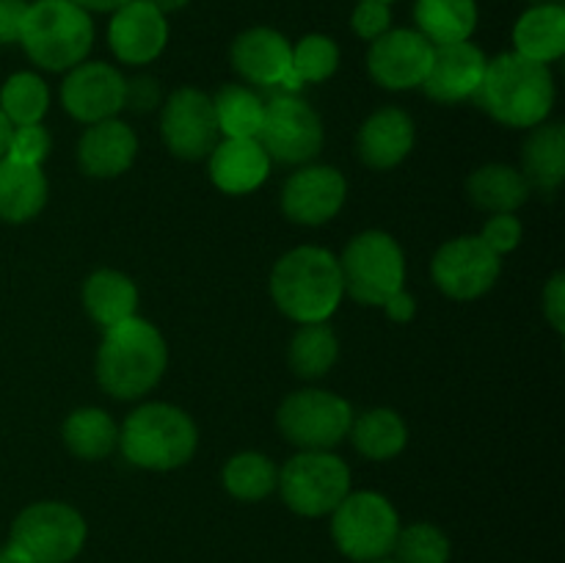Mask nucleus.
<instances>
[{
	"instance_id": "1",
	"label": "nucleus",
	"mask_w": 565,
	"mask_h": 563,
	"mask_svg": "<svg viewBox=\"0 0 565 563\" xmlns=\"http://www.w3.org/2000/svg\"><path fill=\"white\" fill-rule=\"evenodd\" d=\"M169 346L152 320L130 318L103 329L97 348V381L116 401H138L160 384Z\"/></svg>"
},
{
	"instance_id": "2",
	"label": "nucleus",
	"mask_w": 565,
	"mask_h": 563,
	"mask_svg": "<svg viewBox=\"0 0 565 563\" xmlns=\"http://www.w3.org/2000/svg\"><path fill=\"white\" fill-rule=\"evenodd\" d=\"M340 259L323 246H296L270 270V298L296 323H323L342 304Z\"/></svg>"
},
{
	"instance_id": "3",
	"label": "nucleus",
	"mask_w": 565,
	"mask_h": 563,
	"mask_svg": "<svg viewBox=\"0 0 565 563\" xmlns=\"http://www.w3.org/2000/svg\"><path fill=\"white\" fill-rule=\"evenodd\" d=\"M475 103L505 127H535L550 119L555 105V77L546 64L500 53L486 64Z\"/></svg>"
},
{
	"instance_id": "4",
	"label": "nucleus",
	"mask_w": 565,
	"mask_h": 563,
	"mask_svg": "<svg viewBox=\"0 0 565 563\" xmlns=\"http://www.w3.org/2000/svg\"><path fill=\"white\" fill-rule=\"evenodd\" d=\"M119 447L132 467L169 472L191 461L199 447V431L185 408L152 401L127 414L119 428Z\"/></svg>"
},
{
	"instance_id": "5",
	"label": "nucleus",
	"mask_w": 565,
	"mask_h": 563,
	"mask_svg": "<svg viewBox=\"0 0 565 563\" xmlns=\"http://www.w3.org/2000/svg\"><path fill=\"white\" fill-rule=\"evenodd\" d=\"M20 44L39 70L70 72L92 53L94 20L75 0H31Z\"/></svg>"
},
{
	"instance_id": "6",
	"label": "nucleus",
	"mask_w": 565,
	"mask_h": 563,
	"mask_svg": "<svg viewBox=\"0 0 565 563\" xmlns=\"http://www.w3.org/2000/svg\"><path fill=\"white\" fill-rule=\"evenodd\" d=\"M340 259L342 287L364 307H384L386 298L403 290L406 257L390 232L367 230L351 237Z\"/></svg>"
},
{
	"instance_id": "7",
	"label": "nucleus",
	"mask_w": 565,
	"mask_h": 563,
	"mask_svg": "<svg viewBox=\"0 0 565 563\" xmlns=\"http://www.w3.org/2000/svg\"><path fill=\"white\" fill-rule=\"evenodd\" d=\"M401 533V517L390 497L379 491H351L331 511V539L337 550L356 563L390 557Z\"/></svg>"
},
{
	"instance_id": "8",
	"label": "nucleus",
	"mask_w": 565,
	"mask_h": 563,
	"mask_svg": "<svg viewBox=\"0 0 565 563\" xmlns=\"http://www.w3.org/2000/svg\"><path fill=\"white\" fill-rule=\"evenodd\" d=\"M276 489L298 517H329L351 495V469L331 450H301L279 469Z\"/></svg>"
},
{
	"instance_id": "9",
	"label": "nucleus",
	"mask_w": 565,
	"mask_h": 563,
	"mask_svg": "<svg viewBox=\"0 0 565 563\" xmlns=\"http://www.w3.org/2000/svg\"><path fill=\"white\" fill-rule=\"evenodd\" d=\"M86 519L70 502L42 500L22 508L11 522V539L33 563H72L86 546Z\"/></svg>"
},
{
	"instance_id": "10",
	"label": "nucleus",
	"mask_w": 565,
	"mask_h": 563,
	"mask_svg": "<svg viewBox=\"0 0 565 563\" xmlns=\"http://www.w3.org/2000/svg\"><path fill=\"white\" fill-rule=\"evenodd\" d=\"M353 408L345 397L329 390H298L279 403L276 425L290 445L301 450H331L348 436Z\"/></svg>"
},
{
	"instance_id": "11",
	"label": "nucleus",
	"mask_w": 565,
	"mask_h": 563,
	"mask_svg": "<svg viewBox=\"0 0 565 563\" xmlns=\"http://www.w3.org/2000/svg\"><path fill=\"white\" fill-rule=\"evenodd\" d=\"M257 141L276 163L303 166L318 158V152L323 149V121L303 97L290 92H274V97L265 99V116Z\"/></svg>"
},
{
	"instance_id": "12",
	"label": "nucleus",
	"mask_w": 565,
	"mask_h": 563,
	"mask_svg": "<svg viewBox=\"0 0 565 563\" xmlns=\"http://www.w3.org/2000/svg\"><path fill=\"white\" fill-rule=\"evenodd\" d=\"M502 257H497L478 235H461L441 243L430 259V276L447 298L475 301L497 285Z\"/></svg>"
},
{
	"instance_id": "13",
	"label": "nucleus",
	"mask_w": 565,
	"mask_h": 563,
	"mask_svg": "<svg viewBox=\"0 0 565 563\" xmlns=\"http://www.w3.org/2000/svg\"><path fill=\"white\" fill-rule=\"evenodd\" d=\"M160 138L171 155L182 160L207 158L221 141L213 97L202 88L182 86L169 94L160 110Z\"/></svg>"
},
{
	"instance_id": "14",
	"label": "nucleus",
	"mask_w": 565,
	"mask_h": 563,
	"mask_svg": "<svg viewBox=\"0 0 565 563\" xmlns=\"http://www.w3.org/2000/svg\"><path fill=\"white\" fill-rule=\"evenodd\" d=\"M434 61V44L417 28H390L370 42L367 72L381 88L406 92L423 86Z\"/></svg>"
},
{
	"instance_id": "15",
	"label": "nucleus",
	"mask_w": 565,
	"mask_h": 563,
	"mask_svg": "<svg viewBox=\"0 0 565 563\" xmlns=\"http://www.w3.org/2000/svg\"><path fill=\"white\" fill-rule=\"evenodd\" d=\"M348 182L340 169L326 163L301 166L281 188V213L301 226L329 224L342 210Z\"/></svg>"
},
{
	"instance_id": "16",
	"label": "nucleus",
	"mask_w": 565,
	"mask_h": 563,
	"mask_svg": "<svg viewBox=\"0 0 565 563\" xmlns=\"http://www.w3.org/2000/svg\"><path fill=\"white\" fill-rule=\"evenodd\" d=\"M61 105L83 125L114 119L125 108V75L105 61H81L61 83Z\"/></svg>"
},
{
	"instance_id": "17",
	"label": "nucleus",
	"mask_w": 565,
	"mask_h": 563,
	"mask_svg": "<svg viewBox=\"0 0 565 563\" xmlns=\"http://www.w3.org/2000/svg\"><path fill=\"white\" fill-rule=\"evenodd\" d=\"M108 44L121 64H152L169 44V17L147 0H130L110 14Z\"/></svg>"
},
{
	"instance_id": "18",
	"label": "nucleus",
	"mask_w": 565,
	"mask_h": 563,
	"mask_svg": "<svg viewBox=\"0 0 565 563\" xmlns=\"http://www.w3.org/2000/svg\"><path fill=\"white\" fill-rule=\"evenodd\" d=\"M230 61L243 81L274 92L292 70V44L276 28L254 25L237 33L230 47Z\"/></svg>"
},
{
	"instance_id": "19",
	"label": "nucleus",
	"mask_w": 565,
	"mask_h": 563,
	"mask_svg": "<svg viewBox=\"0 0 565 563\" xmlns=\"http://www.w3.org/2000/svg\"><path fill=\"white\" fill-rule=\"evenodd\" d=\"M486 64L489 59L475 42L439 44L434 47V61H430V70L419 88L436 103L458 105L478 94Z\"/></svg>"
},
{
	"instance_id": "20",
	"label": "nucleus",
	"mask_w": 565,
	"mask_h": 563,
	"mask_svg": "<svg viewBox=\"0 0 565 563\" xmlns=\"http://www.w3.org/2000/svg\"><path fill=\"white\" fill-rule=\"evenodd\" d=\"M414 141H417V127L406 110L379 108L359 127L356 152L370 169L390 171L412 155Z\"/></svg>"
},
{
	"instance_id": "21",
	"label": "nucleus",
	"mask_w": 565,
	"mask_h": 563,
	"mask_svg": "<svg viewBox=\"0 0 565 563\" xmlns=\"http://www.w3.org/2000/svg\"><path fill=\"white\" fill-rule=\"evenodd\" d=\"M136 155V132L116 116L88 125L77 141V163L88 177H97V180H114L130 171Z\"/></svg>"
},
{
	"instance_id": "22",
	"label": "nucleus",
	"mask_w": 565,
	"mask_h": 563,
	"mask_svg": "<svg viewBox=\"0 0 565 563\" xmlns=\"http://www.w3.org/2000/svg\"><path fill=\"white\" fill-rule=\"evenodd\" d=\"M207 158L213 185L218 191L232 193V196L257 191L268 180L270 163H274L257 138H224V141L215 144Z\"/></svg>"
},
{
	"instance_id": "23",
	"label": "nucleus",
	"mask_w": 565,
	"mask_h": 563,
	"mask_svg": "<svg viewBox=\"0 0 565 563\" xmlns=\"http://www.w3.org/2000/svg\"><path fill=\"white\" fill-rule=\"evenodd\" d=\"M513 53L546 64L565 53V6H530L513 22Z\"/></svg>"
},
{
	"instance_id": "24",
	"label": "nucleus",
	"mask_w": 565,
	"mask_h": 563,
	"mask_svg": "<svg viewBox=\"0 0 565 563\" xmlns=\"http://www.w3.org/2000/svg\"><path fill=\"white\" fill-rule=\"evenodd\" d=\"M47 204V177L42 166L0 158V221L25 224Z\"/></svg>"
},
{
	"instance_id": "25",
	"label": "nucleus",
	"mask_w": 565,
	"mask_h": 563,
	"mask_svg": "<svg viewBox=\"0 0 565 563\" xmlns=\"http://www.w3.org/2000/svg\"><path fill=\"white\" fill-rule=\"evenodd\" d=\"M83 307L88 318L99 329L121 323V320L136 318L138 309V287L127 274L114 268H99L83 282Z\"/></svg>"
},
{
	"instance_id": "26",
	"label": "nucleus",
	"mask_w": 565,
	"mask_h": 563,
	"mask_svg": "<svg viewBox=\"0 0 565 563\" xmlns=\"http://www.w3.org/2000/svg\"><path fill=\"white\" fill-rule=\"evenodd\" d=\"M522 174L530 188L555 193L565 180V127L561 121H541L530 127L522 147Z\"/></svg>"
},
{
	"instance_id": "27",
	"label": "nucleus",
	"mask_w": 565,
	"mask_h": 563,
	"mask_svg": "<svg viewBox=\"0 0 565 563\" xmlns=\"http://www.w3.org/2000/svg\"><path fill=\"white\" fill-rule=\"evenodd\" d=\"M530 182L522 169L508 163H486L467 177V196L486 213H516L530 199Z\"/></svg>"
},
{
	"instance_id": "28",
	"label": "nucleus",
	"mask_w": 565,
	"mask_h": 563,
	"mask_svg": "<svg viewBox=\"0 0 565 563\" xmlns=\"http://www.w3.org/2000/svg\"><path fill=\"white\" fill-rule=\"evenodd\" d=\"M478 0H414L417 31L434 47L469 42L478 28Z\"/></svg>"
},
{
	"instance_id": "29",
	"label": "nucleus",
	"mask_w": 565,
	"mask_h": 563,
	"mask_svg": "<svg viewBox=\"0 0 565 563\" xmlns=\"http://www.w3.org/2000/svg\"><path fill=\"white\" fill-rule=\"evenodd\" d=\"M348 436L359 456L370 458V461H390V458L401 456L408 445L406 423L395 408L386 406L370 408V412L353 417Z\"/></svg>"
},
{
	"instance_id": "30",
	"label": "nucleus",
	"mask_w": 565,
	"mask_h": 563,
	"mask_svg": "<svg viewBox=\"0 0 565 563\" xmlns=\"http://www.w3.org/2000/svg\"><path fill=\"white\" fill-rule=\"evenodd\" d=\"M61 439L72 456L83 458V461H99L119 447V425L105 408L83 406L64 419Z\"/></svg>"
},
{
	"instance_id": "31",
	"label": "nucleus",
	"mask_w": 565,
	"mask_h": 563,
	"mask_svg": "<svg viewBox=\"0 0 565 563\" xmlns=\"http://www.w3.org/2000/svg\"><path fill=\"white\" fill-rule=\"evenodd\" d=\"M340 357V340L329 323H298V331L290 340V368L298 379H323L331 373Z\"/></svg>"
},
{
	"instance_id": "32",
	"label": "nucleus",
	"mask_w": 565,
	"mask_h": 563,
	"mask_svg": "<svg viewBox=\"0 0 565 563\" xmlns=\"http://www.w3.org/2000/svg\"><path fill=\"white\" fill-rule=\"evenodd\" d=\"M221 484H224L226 495L235 497V500L259 502L276 491L279 467L265 453L243 450L224 464Z\"/></svg>"
},
{
	"instance_id": "33",
	"label": "nucleus",
	"mask_w": 565,
	"mask_h": 563,
	"mask_svg": "<svg viewBox=\"0 0 565 563\" xmlns=\"http://www.w3.org/2000/svg\"><path fill=\"white\" fill-rule=\"evenodd\" d=\"M215 121L224 138H257L265 116V99L254 88L226 83L213 97Z\"/></svg>"
},
{
	"instance_id": "34",
	"label": "nucleus",
	"mask_w": 565,
	"mask_h": 563,
	"mask_svg": "<svg viewBox=\"0 0 565 563\" xmlns=\"http://www.w3.org/2000/svg\"><path fill=\"white\" fill-rule=\"evenodd\" d=\"M50 108V88L36 72H14L0 88V110L14 127L39 125Z\"/></svg>"
},
{
	"instance_id": "35",
	"label": "nucleus",
	"mask_w": 565,
	"mask_h": 563,
	"mask_svg": "<svg viewBox=\"0 0 565 563\" xmlns=\"http://www.w3.org/2000/svg\"><path fill=\"white\" fill-rule=\"evenodd\" d=\"M392 552L397 563H447L452 546L441 528L430 522H414L401 528Z\"/></svg>"
},
{
	"instance_id": "36",
	"label": "nucleus",
	"mask_w": 565,
	"mask_h": 563,
	"mask_svg": "<svg viewBox=\"0 0 565 563\" xmlns=\"http://www.w3.org/2000/svg\"><path fill=\"white\" fill-rule=\"evenodd\" d=\"M340 70V44L326 33H307L292 44V72L301 83H323Z\"/></svg>"
},
{
	"instance_id": "37",
	"label": "nucleus",
	"mask_w": 565,
	"mask_h": 563,
	"mask_svg": "<svg viewBox=\"0 0 565 563\" xmlns=\"http://www.w3.org/2000/svg\"><path fill=\"white\" fill-rule=\"evenodd\" d=\"M50 147H53V138H50L47 127H42V121L39 125H22L11 130L6 158L25 166H42L44 158L50 155Z\"/></svg>"
},
{
	"instance_id": "38",
	"label": "nucleus",
	"mask_w": 565,
	"mask_h": 563,
	"mask_svg": "<svg viewBox=\"0 0 565 563\" xmlns=\"http://www.w3.org/2000/svg\"><path fill=\"white\" fill-rule=\"evenodd\" d=\"M351 28L364 42H375V39L384 36L392 28V6L381 3V0H359L353 6Z\"/></svg>"
},
{
	"instance_id": "39",
	"label": "nucleus",
	"mask_w": 565,
	"mask_h": 563,
	"mask_svg": "<svg viewBox=\"0 0 565 563\" xmlns=\"http://www.w3.org/2000/svg\"><path fill=\"white\" fill-rule=\"evenodd\" d=\"M522 221L516 219L513 213H497L491 215L489 221H486L483 232H480V241L486 243V246L491 248V252L497 254V257H502V254L513 252V248L522 243Z\"/></svg>"
},
{
	"instance_id": "40",
	"label": "nucleus",
	"mask_w": 565,
	"mask_h": 563,
	"mask_svg": "<svg viewBox=\"0 0 565 563\" xmlns=\"http://www.w3.org/2000/svg\"><path fill=\"white\" fill-rule=\"evenodd\" d=\"M163 99V92H160L158 77L152 75H136L130 81H125V108L138 110H154Z\"/></svg>"
},
{
	"instance_id": "41",
	"label": "nucleus",
	"mask_w": 565,
	"mask_h": 563,
	"mask_svg": "<svg viewBox=\"0 0 565 563\" xmlns=\"http://www.w3.org/2000/svg\"><path fill=\"white\" fill-rule=\"evenodd\" d=\"M541 301H544V318L550 320V326L557 331V334H563L565 331V274L563 270H557V274L546 282L544 298H541Z\"/></svg>"
},
{
	"instance_id": "42",
	"label": "nucleus",
	"mask_w": 565,
	"mask_h": 563,
	"mask_svg": "<svg viewBox=\"0 0 565 563\" xmlns=\"http://www.w3.org/2000/svg\"><path fill=\"white\" fill-rule=\"evenodd\" d=\"M28 3L31 0H0V44H20Z\"/></svg>"
},
{
	"instance_id": "43",
	"label": "nucleus",
	"mask_w": 565,
	"mask_h": 563,
	"mask_svg": "<svg viewBox=\"0 0 565 563\" xmlns=\"http://www.w3.org/2000/svg\"><path fill=\"white\" fill-rule=\"evenodd\" d=\"M381 309H384L392 323H408L417 315V298L406 290H397L395 296L386 298V304Z\"/></svg>"
},
{
	"instance_id": "44",
	"label": "nucleus",
	"mask_w": 565,
	"mask_h": 563,
	"mask_svg": "<svg viewBox=\"0 0 565 563\" xmlns=\"http://www.w3.org/2000/svg\"><path fill=\"white\" fill-rule=\"evenodd\" d=\"M75 3L83 6L88 14H114L116 9H121L130 0H75Z\"/></svg>"
},
{
	"instance_id": "45",
	"label": "nucleus",
	"mask_w": 565,
	"mask_h": 563,
	"mask_svg": "<svg viewBox=\"0 0 565 563\" xmlns=\"http://www.w3.org/2000/svg\"><path fill=\"white\" fill-rule=\"evenodd\" d=\"M0 563H33V557L25 550H20L14 541H9V544L0 546Z\"/></svg>"
},
{
	"instance_id": "46",
	"label": "nucleus",
	"mask_w": 565,
	"mask_h": 563,
	"mask_svg": "<svg viewBox=\"0 0 565 563\" xmlns=\"http://www.w3.org/2000/svg\"><path fill=\"white\" fill-rule=\"evenodd\" d=\"M147 3H152L154 9L163 11V14L169 17V14H174V11H182V9H185V6L191 3V0H147Z\"/></svg>"
},
{
	"instance_id": "47",
	"label": "nucleus",
	"mask_w": 565,
	"mask_h": 563,
	"mask_svg": "<svg viewBox=\"0 0 565 563\" xmlns=\"http://www.w3.org/2000/svg\"><path fill=\"white\" fill-rule=\"evenodd\" d=\"M11 130H14V125H11V121L3 116V110H0V158H6V152H9Z\"/></svg>"
},
{
	"instance_id": "48",
	"label": "nucleus",
	"mask_w": 565,
	"mask_h": 563,
	"mask_svg": "<svg viewBox=\"0 0 565 563\" xmlns=\"http://www.w3.org/2000/svg\"><path fill=\"white\" fill-rule=\"evenodd\" d=\"M530 6H552V3H557V6H563V0H527Z\"/></svg>"
},
{
	"instance_id": "49",
	"label": "nucleus",
	"mask_w": 565,
	"mask_h": 563,
	"mask_svg": "<svg viewBox=\"0 0 565 563\" xmlns=\"http://www.w3.org/2000/svg\"><path fill=\"white\" fill-rule=\"evenodd\" d=\"M373 563H397V561H390V557H381V561H373Z\"/></svg>"
},
{
	"instance_id": "50",
	"label": "nucleus",
	"mask_w": 565,
	"mask_h": 563,
	"mask_svg": "<svg viewBox=\"0 0 565 563\" xmlns=\"http://www.w3.org/2000/svg\"><path fill=\"white\" fill-rule=\"evenodd\" d=\"M381 3H390L392 6V3H395V0H381Z\"/></svg>"
}]
</instances>
